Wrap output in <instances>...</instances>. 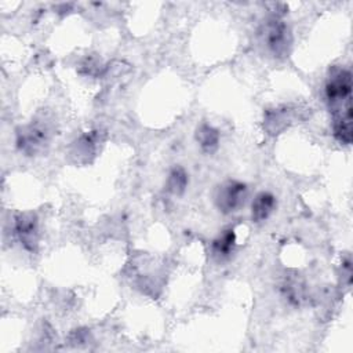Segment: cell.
<instances>
[{
    "instance_id": "obj_4",
    "label": "cell",
    "mask_w": 353,
    "mask_h": 353,
    "mask_svg": "<svg viewBox=\"0 0 353 353\" xmlns=\"http://www.w3.org/2000/svg\"><path fill=\"white\" fill-rule=\"evenodd\" d=\"M14 233L26 250L36 251L39 243V222L33 212H22L15 216Z\"/></svg>"
},
{
    "instance_id": "obj_3",
    "label": "cell",
    "mask_w": 353,
    "mask_h": 353,
    "mask_svg": "<svg viewBox=\"0 0 353 353\" xmlns=\"http://www.w3.org/2000/svg\"><path fill=\"white\" fill-rule=\"evenodd\" d=\"M247 196H248V189L245 183L240 181L229 179L222 185H219V188L215 192L214 200H215L216 208L221 212L230 214L244 205Z\"/></svg>"
},
{
    "instance_id": "obj_9",
    "label": "cell",
    "mask_w": 353,
    "mask_h": 353,
    "mask_svg": "<svg viewBox=\"0 0 353 353\" xmlns=\"http://www.w3.org/2000/svg\"><path fill=\"white\" fill-rule=\"evenodd\" d=\"M188 186V174L182 167H174L165 179V190L174 196H179Z\"/></svg>"
},
{
    "instance_id": "obj_10",
    "label": "cell",
    "mask_w": 353,
    "mask_h": 353,
    "mask_svg": "<svg viewBox=\"0 0 353 353\" xmlns=\"http://www.w3.org/2000/svg\"><path fill=\"white\" fill-rule=\"evenodd\" d=\"M334 137L343 145L352 142V114L346 116H334L332 123Z\"/></svg>"
},
{
    "instance_id": "obj_1",
    "label": "cell",
    "mask_w": 353,
    "mask_h": 353,
    "mask_svg": "<svg viewBox=\"0 0 353 353\" xmlns=\"http://www.w3.org/2000/svg\"><path fill=\"white\" fill-rule=\"evenodd\" d=\"M325 97L335 114L352 113V74L347 69H339L331 74L325 84Z\"/></svg>"
},
{
    "instance_id": "obj_7",
    "label": "cell",
    "mask_w": 353,
    "mask_h": 353,
    "mask_svg": "<svg viewBox=\"0 0 353 353\" xmlns=\"http://www.w3.org/2000/svg\"><path fill=\"white\" fill-rule=\"evenodd\" d=\"M234 247H236V232H234V229L229 228V229L222 230V233H219L212 240L211 251H212V255L218 261H223L230 256Z\"/></svg>"
},
{
    "instance_id": "obj_8",
    "label": "cell",
    "mask_w": 353,
    "mask_h": 353,
    "mask_svg": "<svg viewBox=\"0 0 353 353\" xmlns=\"http://www.w3.org/2000/svg\"><path fill=\"white\" fill-rule=\"evenodd\" d=\"M219 139H221L219 131L207 123L200 124L196 130V141L201 148V150L205 153L215 152L219 146Z\"/></svg>"
},
{
    "instance_id": "obj_6",
    "label": "cell",
    "mask_w": 353,
    "mask_h": 353,
    "mask_svg": "<svg viewBox=\"0 0 353 353\" xmlns=\"http://www.w3.org/2000/svg\"><path fill=\"white\" fill-rule=\"evenodd\" d=\"M276 199L269 192H261L255 196L251 204V219L255 223L266 221L274 211Z\"/></svg>"
},
{
    "instance_id": "obj_5",
    "label": "cell",
    "mask_w": 353,
    "mask_h": 353,
    "mask_svg": "<svg viewBox=\"0 0 353 353\" xmlns=\"http://www.w3.org/2000/svg\"><path fill=\"white\" fill-rule=\"evenodd\" d=\"M47 142V131L40 125H29L18 132L17 145L26 154H34L43 149Z\"/></svg>"
},
{
    "instance_id": "obj_2",
    "label": "cell",
    "mask_w": 353,
    "mask_h": 353,
    "mask_svg": "<svg viewBox=\"0 0 353 353\" xmlns=\"http://www.w3.org/2000/svg\"><path fill=\"white\" fill-rule=\"evenodd\" d=\"M261 36L263 44L272 55H287L291 46V34L287 25L279 17H272L268 22H265Z\"/></svg>"
}]
</instances>
